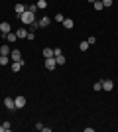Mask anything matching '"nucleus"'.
<instances>
[{"label": "nucleus", "mask_w": 118, "mask_h": 132, "mask_svg": "<svg viewBox=\"0 0 118 132\" xmlns=\"http://www.w3.org/2000/svg\"><path fill=\"white\" fill-rule=\"evenodd\" d=\"M93 89H95V91H102V81H96L95 85H93Z\"/></svg>", "instance_id": "nucleus-22"}, {"label": "nucleus", "mask_w": 118, "mask_h": 132, "mask_svg": "<svg viewBox=\"0 0 118 132\" xmlns=\"http://www.w3.org/2000/svg\"><path fill=\"white\" fill-rule=\"evenodd\" d=\"M43 128H45V126H43V124H41V122H38V124H35V130H39V132H41V130H43Z\"/></svg>", "instance_id": "nucleus-27"}, {"label": "nucleus", "mask_w": 118, "mask_h": 132, "mask_svg": "<svg viewBox=\"0 0 118 132\" xmlns=\"http://www.w3.org/2000/svg\"><path fill=\"white\" fill-rule=\"evenodd\" d=\"M38 24H39V28H47L51 24V18L49 16H43L41 20H38Z\"/></svg>", "instance_id": "nucleus-8"}, {"label": "nucleus", "mask_w": 118, "mask_h": 132, "mask_svg": "<svg viewBox=\"0 0 118 132\" xmlns=\"http://www.w3.org/2000/svg\"><path fill=\"white\" fill-rule=\"evenodd\" d=\"M89 47H90V44H89V42H87V39L79 44V50H81V51H87V50H89Z\"/></svg>", "instance_id": "nucleus-17"}, {"label": "nucleus", "mask_w": 118, "mask_h": 132, "mask_svg": "<svg viewBox=\"0 0 118 132\" xmlns=\"http://www.w3.org/2000/svg\"><path fill=\"white\" fill-rule=\"evenodd\" d=\"M26 10H28V8H26V6H24L22 2H20V4H16V6H14V12H16L18 16H20V14H24V12H26Z\"/></svg>", "instance_id": "nucleus-11"}, {"label": "nucleus", "mask_w": 118, "mask_h": 132, "mask_svg": "<svg viewBox=\"0 0 118 132\" xmlns=\"http://www.w3.org/2000/svg\"><path fill=\"white\" fill-rule=\"evenodd\" d=\"M10 59H12V61H20V59H22V51H20V50H12Z\"/></svg>", "instance_id": "nucleus-7"}, {"label": "nucleus", "mask_w": 118, "mask_h": 132, "mask_svg": "<svg viewBox=\"0 0 118 132\" xmlns=\"http://www.w3.org/2000/svg\"><path fill=\"white\" fill-rule=\"evenodd\" d=\"M16 36H18V39H26L28 38V30H26V28H20L16 32Z\"/></svg>", "instance_id": "nucleus-10"}, {"label": "nucleus", "mask_w": 118, "mask_h": 132, "mask_svg": "<svg viewBox=\"0 0 118 132\" xmlns=\"http://www.w3.org/2000/svg\"><path fill=\"white\" fill-rule=\"evenodd\" d=\"M112 89H114V83L110 81V79H104V81H102V91L108 93V91H112Z\"/></svg>", "instance_id": "nucleus-5"}, {"label": "nucleus", "mask_w": 118, "mask_h": 132, "mask_svg": "<svg viewBox=\"0 0 118 132\" xmlns=\"http://www.w3.org/2000/svg\"><path fill=\"white\" fill-rule=\"evenodd\" d=\"M4 106L10 110V112H12V110H16V103H14V99H12V97H6V99H4Z\"/></svg>", "instance_id": "nucleus-3"}, {"label": "nucleus", "mask_w": 118, "mask_h": 132, "mask_svg": "<svg viewBox=\"0 0 118 132\" xmlns=\"http://www.w3.org/2000/svg\"><path fill=\"white\" fill-rule=\"evenodd\" d=\"M38 8H47V2L45 0H38Z\"/></svg>", "instance_id": "nucleus-24"}, {"label": "nucleus", "mask_w": 118, "mask_h": 132, "mask_svg": "<svg viewBox=\"0 0 118 132\" xmlns=\"http://www.w3.org/2000/svg\"><path fill=\"white\" fill-rule=\"evenodd\" d=\"M20 20H22L24 26H30V24L35 22V14H34V12H30V10H26L24 14H20Z\"/></svg>", "instance_id": "nucleus-1"}, {"label": "nucleus", "mask_w": 118, "mask_h": 132, "mask_svg": "<svg viewBox=\"0 0 118 132\" xmlns=\"http://www.w3.org/2000/svg\"><path fill=\"white\" fill-rule=\"evenodd\" d=\"M89 2H90V4H93V2H95V0H89Z\"/></svg>", "instance_id": "nucleus-28"}, {"label": "nucleus", "mask_w": 118, "mask_h": 132, "mask_svg": "<svg viewBox=\"0 0 118 132\" xmlns=\"http://www.w3.org/2000/svg\"><path fill=\"white\" fill-rule=\"evenodd\" d=\"M14 103H16V109H24V106H26V97H24V95H18L16 99H14Z\"/></svg>", "instance_id": "nucleus-4"}, {"label": "nucleus", "mask_w": 118, "mask_h": 132, "mask_svg": "<svg viewBox=\"0 0 118 132\" xmlns=\"http://www.w3.org/2000/svg\"><path fill=\"white\" fill-rule=\"evenodd\" d=\"M0 57H2V53H0Z\"/></svg>", "instance_id": "nucleus-29"}, {"label": "nucleus", "mask_w": 118, "mask_h": 132, "mask_svg": "<svg viewBox=\"0 0 118 132\" xmlns=\"http://www.w3.org/2000/svg\"><path fill=\"white\" fill-rule=\"evenodd\" d=\"M28 10H30V12H34V14H35V10H38V4H30V6H28Z\"/></svg>", "instance_id": "nucleus-25"}, {"label": "nucleus", "mask_w": 118, "mask_h": 132, "mask_svg": "<svg viewBox=\"0 0 118 132\" xmlns=\"http://www.w3.org/2000/svg\"><path fill=\"white\" fill-rule=\"evenodd\" d=\"M73 26H75V22L71 20V18H65V20H63V28H67V30H71Z\"/></svg>", "instance_id": "nucleus-14"}, {"label": "nucleus", "mask_w": 118, "mask_h": 132, "mask_svg": "<svg viewBox=\"0 0 118 132\" xmlns=\"http://www.w3.org/2000/svg\"><path fill=\"white\" fill-rule=\"evenodd\" d=\"M8 61H10V55H2L0 57V65H8Z\"/></svg>", "instance_id": "nucleus-21"}, {"label": "nucleus", "mask_w": 118, "mask_h": 132, "mask_svg": "<svg viewBox=\"0 0 118 132\" xmlns=\"http://www.w3.org/2000/svg\"><path fill=\"white\" fill-rule=\"evenodd\" d=\"M53 20H55L57 24H63V20H65V16H63V14H55V16H53Z\"/></svg>", "instance_id": "nucleus-20"}, {"label": "nucleus", "mask_w": 118, "mask_h": 132, "mask_svg": "<svg viewBox=\"0 0 118 132\" xmlns=\"http://www.w3.org/2000/svg\"><path fill=\"white\" fill-rule=\"evenodd\" d=\"M6 39H8V42H10V44H14V42H16V39H18V36H16V34H6Z\"/></svg>", "instance_id": "nucleus-19"}, {"label": "nucleus", "mask_w": 118, "mask_h": 132, "mask_svg": "<svg viewBox=\"0 0 118 132\" xmlns=\"http://www.w3.org/2000/svg\"><path fill=\"white\" fill-rule=\"evenodd\" d=\"M93 8H95L96 12H101L102 8H104V6H102V2H101V0H95V2H93Z\"/></svg>", "instance_id": "nucleus-18"}, {"label": "nucleus", "mask_w": 118, "mask_h": 132, "mask_svg": "<svg viewBox=\"0 0 118 132\" xmlns=\"http://www.w3.org/2000/svg\"><path fill=\"white\" fill-rule=\"evenodd\" d=\"M87 42H89V44H90V45H93V44H96V38H95V36H90V38H89V39H87Z\"/></svg>", "instance_id": "nucleus-26"}, {"label": "nucleus", "mask_w": 118, "mask_h": 132, "mask_svg": "<svg viewBox=\"0 0 118 132\" xmlns=\"http://www.w3.org/2000/svg\"><path fill=\"white\" fill-rule=\"evenodd\" d=\"M24 63H26L24 59H20V61H12V71H14V73H18L20 69H22V65H24Z\"/></svg>", "instance_id": "nucleus-6"}, {"label": "nucleus", "mask_w": 118, "mask_h": 132, "mask_svg": "<svg viewBox=\"0 0 118 132\" xmlns=\"http://www.w3.org/2000/svg\"><path fill=\"white\" fill-rule=\"evenodd\" d=\"M45 57H55L51 47H43V59H45Z\"/></svg>", "instance_id": "nucleus-16"}, {"label": "nucleus", "mask_w": 118, "mask_h": 132, "mask_svg": "<svg viewBox=\"0 0 118 132\" xmlns=\"http://www.w3.org/2000/svg\"><path fill=\"white\" fill-rule=\"evenodd\" d=\"M55 61H57V65H65V63H67V59H65V55H63V53L55 55Z\"/></svg>", "instance_id": "nucleus-13"}, {"label": "nucleus", "mask_w": 118, "mask_h": 132, "mask_svg": "<svg viewBox=\"0 0 118 132\" xmlns=\"http://www.w3.org/2000/svg\"><path fill=\"white\" fill-rule=\"evenodd\" d=\"M10 30H12V26L8 22H2V24H0V32L4 34V36H6V34H10Z\"/></svg>", "instance_id": "nucleus-9"}, {"label": "nucleus", "mask_w": 118, "mask_h": 132, "mask_svg": "<svg viewBox=\"0 0 118 132\" xmlns=\"http://www.w3.org/2000/svg\"><path fill=\"white\" fill-rule=\"evenodd\" d=\"M101 2H102L104 8H110V6H112V0H101Z\"/></svg>", "instance_id": "nucleus-23"}, {"label": "nucleus", "mask_w": 118, "mask_h": 132, "mask_svg": "<svg viewBox=\"0 0 118 132\" xmlns=\"http://www.w3.org/2000/svg\"><path fill=\"white\" fill-rule=\"evenodd\" d=\"M10 130H12V124H10V122H8V120L0 124V132H10Z\"/></svg>", "instance_id": "nucleus-12"}, {"label": "nucleus", "mask_w": 118, "mask_h": 132, "mask_svg": "<svg viewBox=\"0 0 118 132\" xmlns=\"http://www.w3.org/2000/svg\"><path fill=\"white\" fill-rule=\"evenodd\" d=\"M45 69H47V71H53V69H55L57 67V61H55V57H45Z\"/></svg>", "instance_id": "nucleus-2"}, {"label": "nucleus", "mask_w": 118, "mask_h": 132, "mask_svg": "<svg viewBox=\"0 0 118 132\" xmlns=\"http://www.w3.org/2000/svg\"><path fill=\"white\" fill-rule=\"evenodd\" d=\"M0 53H2V55H10L12 47H10V45H2V47H0Z\"/></svg>", "instance_id": "nucleus-15"}]
</instances>
